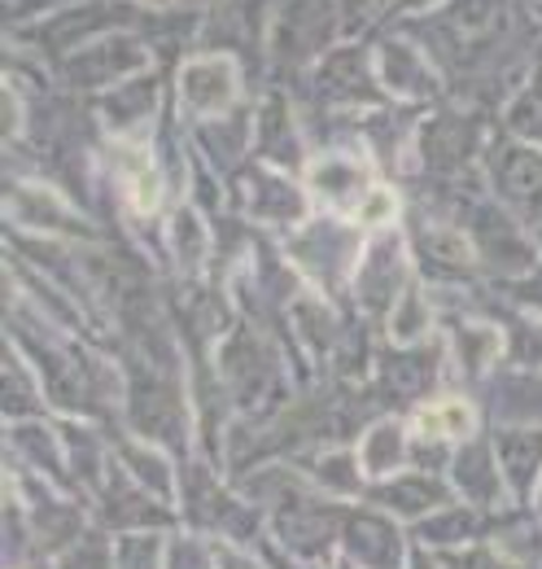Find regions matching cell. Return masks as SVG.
Masks as SVG:
<instances>
[{"label": "cell", "instance_id": "cell-1", "mask_svg": "<svg viewBox=\"0 0 542 569\" xmlns=\"http://www.w3.org/2000/svg\"><path fill=\"white\" fill-rule=\"evenodd\" d=\"M415 429L424 438H469L473 433V408L460 399H438L415 412Z\"/></svg>", "mask_w": 542, "mask_h": 569}, {"label": "cell", "instance_id": "cell-3", "mask_svg": "<svg viewBox=\"0 0 542 569\" xmlns=\"http://www.w3.org/2000/svg\"><path fill=\"white\" fill-rule=\"evenodd\" d=\"M390 214H394V193H390V189H372L368 202L359 207V219H363V223H385Z\"/></svg>", "mask_w": 542, "mask_h": 569}, {"label": "cell", "instance_id": "cell-2", "mask_svg": "<svg viewBox=\"0 0 542 569\" xmlns=\"http://www.w3.org/2000/svg\"><path fill=\"white\" fill-rule=\"evenodd\" d=\"M128 184H132V202L136 211H153L158 207V198H162V184H158V176L149 171V162L144 167H128Z\"/></svg>", "mask_w": 542, "mask_h": 569}]
</instances>
